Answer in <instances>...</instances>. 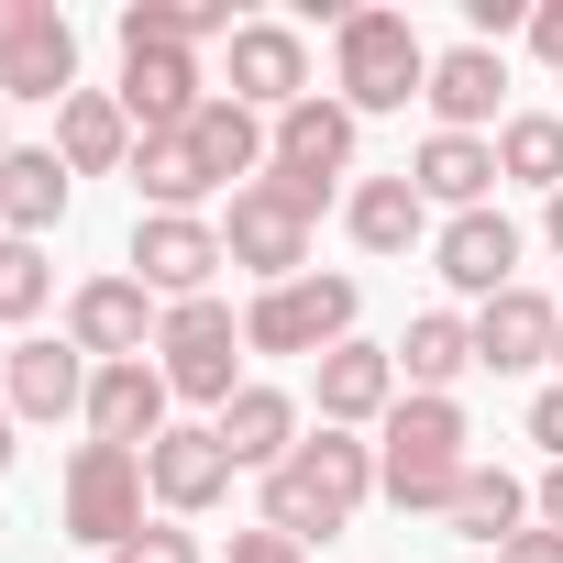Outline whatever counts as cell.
Segmentation results:
<instances>
[{
    "instance_id": "1",
    "label": "cell",
    "mask_w": 563,
    "mask_h": 563,
    "mask_svg": "<svg viewBox=\"0 0 563 563\" xmlns=\"http://www.w3.org/2000/svg\"><path fill=\"white\" fill-rule=\"evenodd\" d=\"M265 155H276L265 111H243V100L221 89V100H199L188 133H144V144H133V188H144V210H199L210 188L243 199V188L265 177Z\"/></svg>"
},
{
    "instance_id": "2",
    "label": "cell",
    "mask_w": 563,
    "mask_h": 563,
    "mask_svg": "<svg viewBox=\"0 0 563 563\" xmlns=\"http://www.w3.org/2000/svg\"><path fill=\"white\" fill-rule=\"evenodd\" d=\"M376 497V442H343V431H310L288 464L265 475V530H288L299 552L354 530V508Z\"/></svg>"
},
{
    "instance_id": "3",
    "label": "cell",
    "mask_w": 563,
    "mask_h": 563,
    "mask_svg": "<svg viewBox=\"0 0 563 563\" xmlns=\"http://www.w3.org/2000/svg\"><path fill=\"white\" fill-rule=\"evenodd\" d=\"M475 475L464 453V409L453 398H398L387 409V442H376V486L409 508V519H453V486Z\"/></svg>"
},
{
    "instance_id": "4",
    "label": "cell",
    "mask_w": 563,
    "mask_h": 563,
    "mask_svg": "<svg viewBox=\"0 0 563 563\" xmlns=\"http://www.w3.org/2000/svg\"><path fill=\"white\" fill-rule=\"evenodd\" d=\"M332 89H343L354 122L365 111H409L431 89V45L409 34V12H343L332 23Z\"/></svg>"
},
{
    "instance_id": "5",
    "label": "cell",
    "mask_w": 563,
    "mask_h": 563,
    "mask_svg": "<svg viewBox=\"0 0 563 563\" xmlns=\"http://www.w3.org/2000/svg\"><path fill=\"white\" fill-rule=\"evenodd\" d=\"M354 310H365L354 276H288V288H254L243 354H332V343H354Z\"/></svg>"
},
{
    "instance_id": "6",
    "label": "cell",
    "mask_w": 563,
    "mask_h": 563,
    "mask_svg": "<svg viewBox=\"0 0 563 563\" xmlns=\"http://www.w3.org/2000/svg\"><path fill=\"white\" fill-rule=\"evenodd\" d=\"M243 321H232V299H177L166 310V332H155V376L177 387V398H199V409H232L243 398Z\"/></svg>"
},
{
    "instance_id": "7",
    "label": "cell",
    "mask_w": 563,
    "mask_h": 563,
    "mask_svg": "<svg viewBox=\"0 0 563 563\" xmlns=\"http://www.w3.org/2000/svg\"><path fill=\"white\" fill-rule=\"evenodd\" d=\"M0 100H78V23L56 0H0Z\"/></svg>"
},
{
    "instance_id": "8",
    "label": "cell",
    "mask_w": 563,
    "mask_h": 563,
    "mask_svg": "<svg viewBox=\"0 0 563 563\" xmlns=\"http://www.w3.org/2000/svg\"><path fill=\"white\" fill-rule=\"evenodd\" d=\"M144 453H122V442H78V464H67V530L78 541H100V552H122L133 530H144Z\"/></svg>"
},
{
    "instance_id": "9",
    "label": "cell",
    "mask_w": 563,
    "mask_h": 563,
    "mask_svg": "<svg viewBox=\"0 0 563 563\" xmlns=\"http://www.w3.org/2000/svg\"><path fill=\"white\" fill-rule=\"evenodd\" d=\"M354 166V111L343 100H299L288 122H276V155H265V188H288L310 221H321V199H332V177Z\"/></svg>"
},
{
    "instance_id": "10",
    "label": "cell",
    "mask_w": 563,
    "mask_h": 563,
    "mask_svg": "<svg viewBox=\"0 0 563 563\" xmlns=\"http://www.w3.org/2000/svg\"><path fill=\"white\" fill-rule=\"evenodd\" d=\"M232 254H221V221H199V210H144L133 221V276L177 310V299H210V276H221Z\"/></svg>"
},
{
    "instance_id": "11",
    "label": "cell",
    "mask_w": 563,
    "mask_h": 563,
    "mask_svg": "<svg viewBox=\"0 0 563 563\" xmlns=\"http://www.w3.org/2000/svg\"><path fill=\"white\" fill-rule=\"evenodd\" d=\"M221 254L243 265V276H265V288H288V276H310V210L288 199V188H243L232 199V221H221Z\"/></svg>"
},
{
    "instance_id": "12",
    "label": "cell",
    "mask_w": 563,
    "mask_h": 563,
    "mask_svg": "<svg viewBox=\"0 0 563 563\" xmlns=\"http://www.w3.org/2000/svg\"><path fill=\"white\" fill-rule=\"evenodd\" d=\"M155 332H166V310H155L144 276H89V288L67 299V343H78L89 365H144Z\"/></svg>"
},
{
    "instance_id": "13",
    "label": "cell",
    "mask_w": 563,
    "mask_h": 563,
    "mask_svg": "<svg viewBox=\"0 0 563 563\" xmlns=\"http://www.w3.org/2000/svg\"><path fill=\"white\" fill-rule=\"evenodd\" d=\"M122 111H133V133H188L199 122V56L188 45H122V89H111Z\"/></svg>"
},
{
    "instance_id": "14",
    "label": "cell",
    "mask_w": 563,
    "mask_h": 563,
    "mask_svg": "<svg viewBox=\"0 0 563 563\" xmlns=\"http://www.w3.org/2000/svg\"><path fill=\"white\" fill-rule=\"evenodd\" d=\"M166 398H177V387H166L155 365H100V376H89V409H78V420H89V442L155 453V442H166Z\"/></svg>"
},
{
    "instance_id": "15",
    "label": "cell",
    "mask_w": 563,
    "mask_h": 563,
    "mask_svg": "<svg viewBox=\"0 0 563 563\" xmlns=\"http://www.w3.org/2000/svg\"><path fill=\"white\" fill-rule=\"evenodd\" d=\"M232 100L288 122V111L310 100V45H299L288 23H243V34H232Z\"/></svg>"
},
{
    "instance_id": "16",
    "label": "cell",
    "mask_w": 563,
    "mask_h": 563,
    "mask_svg": "<svg viewBox=\"0 0 563 563\" xmlns=\"http://www.w3.org/2000/svg\"><path fill=\"white\" fill-rule=\"evenodd\" d=\"M431 254H442V276H453L464 299H508L519 288V221L508 210H453Z\"/></svg>"
},
{
    "instance_id": "17",
    "label": "cell",
    "mask_w": 563,
    "mask_h": 563,
    "mask_svg": "<svg viewBox=\"0 0 563 563\" xmlns=\"http://www.w3.org/2000/svg\"><path fill=\"white\" fill-rule=\"evenodd\" d=\"M144 486H155V508H166V519L221 508V497H232V453H221V431H166V442L144 453Z\"/></svg>"
},
{
    "instance_id": "18",
    "label": "cell",
    "mask_w": 563,
    "mask_h": 563,
    "mask_svg": "<svg viewBox=\"0 0 563 563\" xmlns=\"http://www.w3.org/2000/svg\"><path fill=\"white\" fill-rule=\"evenodd\" d=\"M210 431H221L232 475H276V464H288V453L310 442V431H299V398H288V387H243V398H232V409H221Z\"/></svg>"
},
{
    "instance_id": "19",
    "label": "cell",
    "mask_w": 563,
    "mask_h": 563,
    "mask_svg": "<svg viewBox=\"0 0 563 563\" xmlns=\"http://www.w3.org/2000/svg\"><path fill=\"white\" fill-rule=\"evenodd\" d=\"M89 354L78 343H12V376H0V387H12V420H78L89 409Z\"/></svg>"
},
{
    "instance_id": "20",
    "label": "cell",
    "mask_w": 563,
    "mask_h": 563,
    "mask_svg": "<svg viewBox=\"0 0 563 563\" xmlns=\"http://www.w3.org/2000/svg\"><path fill=\"white\" fill-rule=\"evenodd\" d=\"M133 144H144V133H133V111H122L111 89H78V100L56 111V166H67V177H111V166L133 177Z\"/></svg>"
},
{
    "instance_id": "21",
    "label": "cell",
    "mask_w": 563,
    "mask_h": 563,
    "mask_svg": "<svg viewBox=\"0 0 563 563\" xmlns=\"http://www.w3.org/2000/svg\"><path fill=\"white\" fill-rule=\"evenodd\" d=\"M398 409V354L387 343H332L321 354V431H354V420H387Z\"/></svg>"
},
{
    "instance_id": "22",
    "label": "cell",
    "mask_w": 563,
    "mask_h": 563,
    "mask_svg": "<svg viewBox=\"0 0 563 563\" xmlns=\"http://www.w3.org/2000/svg\"><path fill=\"white\" fill-rule=\"evenodd\" d=\"M552 343H563V310H552L541 288H508V299H486V310H475V365H497V376L541 365Z\"/></svg>"
},
{
    "instance_id": "23",
    "label": "cell",
    "mask_w": 563,
    "mask_h": 563,
    "mask_svg": "<svg viewBox=\"0 0 563 563\" xmlns=\"http://www.w3.org/2000/svg\"><path fill=\"white\" fill-rule=\"evenodd\" d=\"M431 122L442 133H475V122H497V100H508V67H497V45H453V56H431Z\"/></svg>"
},
{
    "instance_id": "24",
    "label": "cell",
    "mask_w": 563,
    "mask_h": 563,
    "mask_svg": "<svg viewBox=\"0 0 563 563\" xmlns=\"http://www.w3.org/2000/svg\"><path fill=\"white\" fill-rule=\"evenodd\" d=\"M56 221H67V166H56V144H12V155H0V232L34 243V232H56Z\"/></svg>"
},
{
    "instance_id": "25",
    "label": "cell",
    "mask_w": 563,
    "mask_h": 563,
    "mask_svg": "<svg viewBox=\"0 0 563 563\" xmlns=\"http://www.w3.org/2000/svg\"><path fill=\"white\" fill-rule=\"evenodd\" d=\"M409 188L442 199V210H486V188H497V144H486V133H431L420 166H409Z\"/></svg>"
},
{
    "instance_id": "26",
    "label": "cell",
    "mask_w": 563,
    "mask_h": 563,
    "mask_svg": "<svg viewBox=\"0 0 563 563\" xmlns=\"http://www.w3.org/2000/svg\"><path fill=\"white\" fill-rule=\"evenodd\" d=\"M343 221H354V243H365V254H409V243L431 232V199H420V188H409V166H398V177H365V188L343 199Z\"/></svg>"
},
{
    "instance_id": "27",
    "label": "cell",
    "mask_w": 563,
    "mask_h": 563,
    "mask_svg": "<svg viewBox=\"0 0 563 563\" xmlns=\"http://www.w3.org/2000/svg\"><path fill=\"white\" fill-rule=\"evenodd\" d=\"M464 365H475V321H453V310H420V321H409V343H398V376H409V398H442Z\"/></svg>"
},
{
    "instance_id": "28",
    "label": "cell",
    "mask_w": 563,
    "mask_h": 563,
    "mask_svg": "<svg viewBox=\"0 0 563 563\" xmlns=\"http://www.w3.org/2000/svg\"><path fill=\"white\" fill-rule=\"evenodd\" d=\"M497 177L563 199V111H508V122H497Z\"/></svg>"
},
{
    "instance_id": "29",
    "label": "cell",
    "mask_w": 563,
    "mask_h": 563,
    "mask_svg": "<svg viewBox=\"0 0 563 563\" xmlns=\"http://www.w3.org/2000/svg\"><path fill=\"white\" fill-rule=\"evenodd\" d=\"M519 519H530V497H519V475H497V464H475V475L453 486V530H464V541H519Z\"/></svg>"
},
{
    "instance_id": "30",
    "label": "cell",
    "mask_w": 563,
    "mask_h": 563,
    "mask_svg": "<svg viewBox=\"0 0 563 563\" xmlns=\"http://www.w3.org/2000/svg\"><path fill=\"white\" fill-rule=\"evenodd\" d=\"M56 299V265L34 254V243H12V232H0V332H12V321H34Z\"/></svg>"
},
{
    "instance_id": "31",
    "label": "cell",
    "mask_w": 563,
    "mask_h": 563,
    "mask_svg": "<svg viewBox=\"0 0 563 563\" xmlns=\"http://www.w3.org/2000/svg\"><path fill=\"white\" fill-rule=\"evenodd\" d=\"M111 563H199V530H188V519H144Z\"/></svg>"
},
{
    "instance_id": "32",
    "label": "cell",
    "mask_w": 563,
    "mask_h": 563,
    "mask_svg": "<svg viewBox=\"0 0 563 563\" xmlns=\"http://www.w3.org/2000/svg\"><path fill=\"white\" fill-rule=\"evenodd\" d=\"M232 563H310L288 530H232Z\"/></svg>"
},
{
    "instance_id": "33",
    "label": "cell",
    "mask_w": 563,
    "mask_h": 563,
    "mask_svg": "<svg viewBox=\"0 0 563 563\" xmlns=\"http://www.w3.org/2000/svg\"><path fill=\"white\" fill-rule=\"evenodd\" d=\"M530 442L563 464V387H541V398H530Z\"/></svg>"
},
{
    "instance_id": "34",
    "label": "cell",
    "mask_w": 563,
    "mask_h": 563,
    "mask_svg": "<svg viewBox=\"0 0 563 563\" xmlns=\"http://www.w3.org/2000/svg\"><path fill=\"white\" fill-rule=\"evenodd\" d=\"M530 56L563 67V0H541V12H530Z\"/></svg>"
},
{
    "instance_id": "35",
    "label": "cell",
    "mask_w": 563,
    "mask_h": 563,
    "mask_svg": "<svg viewBox=\"0 0 563 563\" xmlns=\"http://www.w3.org/2000/svg\"><path fill=\"white\" fill-rule=\"evenodd\" d=\"M497 563H563V530H519V541H497Z\"/></svg>"
},
{
    "instance_id": "36",
    "label": "cell",
    "mask_w": 563,
    "mask_h": 563,
    "mask_svg": "<svg viewBox=\"0 0 563 563\" xmlns=\"http://www.w3.org/2000/svg\"><path fill=\"white\" fill-rule=\"evenodd\" d=\"M541 530H563V464L541 475Z\"/></svg>"
},
{
    "instance_id": "37",
    "label": "cell",
    "mask_w": 563,
    "mask_h": 563,
    "mask_svg": "<svg viewBox=\"0 0 563 563\" xmlns=\"http://www.w3.org/2000/svg\"><path fill=\"white\" fill-rule=\"evenodd\" d=\"M12 464H23V420H12V409H0V475H12Z\"/></svg>"
},
{
    "instance_id": "38",
    "label": "cell",
    "mask_w": 563,
    "mask_h": 563,
    "mask_svg": "<svg viewBox=\"0 0 563 563\" xmlns=\"http://www.w3.org/2000/svg\"><path fill=\"white\" fill-rule=\"evenodd\" d=\"M541 232H552V254H563V199H552V210H541Z\"/></svg>"
},
{
    "instance_id": "39",
    "label": "cell",
    "mask_w": 563,
    "mask_h": 563,
    "mask_svg": "<svg viewBox=\"0 0 563 563\" xmlns=\"http://www.w3.org/2000/svg\"><path fill=\"white\" fill-rule=\"evenodd\" d=\"M0 376H12V343H0Z\"/></svg>"
},
{
    "instance_id": "40",
    "label": "cell",
    "mask_w": 563,
    "mask_h": 563,
    "mask_svg": "<svg viewBox=\"0 0 563 563\" xmlns=\"http://www.w3.org/2000/svg\"><path fill=\"white\" fill-rule=\"evenodd\" d=\"M552 365H563V343H552Z\"/></svg>"
}]
</instances>
